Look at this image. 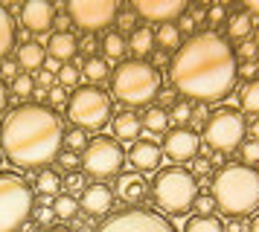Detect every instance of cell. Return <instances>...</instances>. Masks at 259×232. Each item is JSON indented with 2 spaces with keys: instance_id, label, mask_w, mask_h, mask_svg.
<instances>
[{
  "instance_id": "obj_1",
  "label": "cell",
  "mask_w": 259,
  "mask_h": 232,
  "mask_svg": "<svg viewBox=\"0 0 259 232\" xmlns=\"http://www.w3.org/2000/svg\"><path fill=\"white\" fill-rule=\"evenodd\" d=\"M236 70L239 61L233 46H227V41L215 32H198L175 49L169 73L178 93L195 99L198 104H212L233 90L239 81Z\"/></svg>"
},
{
  "instance_id": "obj_2",
  "label": "cell",
  "mask_w": 259,
  "mask_h": 232,
  "mask_svg": "<svg viewBox=\"0 0 259 232\" xmlns=\"http://www.w3.org/2000/svg\"><path fill=\"white\" fill-rule=\"evenodd\" d=\"M64 128L44 104H21L3 119L0 145L3 157L21 168H41L61 154Z\"/></svg>"
},
{
  "instance_id": "obj_3",
  "label": "cell",
  "mask_w": 259,
  "mask_h": 232,
  "mask_svg": "<svg viewBox=\"0 0 259 232\" xmlns=\"http://www.w3.org/2000/svg\"><path fill=\"white\" fill-rule=\"evenodd\" d=\"M212 200L227 218H245L259 209V168L256 165H224L212 177Z\"/></svg>"
},
{
  "instance_id": "obj_4",
  "label": "cell",
  "mask_w": 259,
  "mask_h": 232,
  "mask_svg": "<svg viewBox=\"0 0 259 232\" xmlns=\"http://www.w3.org/2000/svg\"><path fill=\"white\" fill-rule=\"evenodd\" d=\"M152 192H154V203L163 206L169 215H187L195 197L201 195L198 189V177L181 165H172V168H163L157 171L152 183Z\"/></svg>"
},
{
  "instance_id": "obj_5",
  "label": "cell",
  "mask_w": 259,
  "mask_h": 232,
  "mask_svg": "<svg viewBox=\"0 0 259 232\" xmlns=\"http://www.w3.org/2000/svg\"><path fill=\"white\" fill-rule=\"evenodd\" d=\"M111 87H114V93H117V99L122 104L140 107V104H149L160 93V76H157V70L152 64L134 58V61L119 64V70L114 73Z\"/></svg>"
},
{
  "instance_id": "obj_6",
  "label": "cell",
  "mask_w": 259,
  "mask_h": 232,
  "mask_svg": "<svg viewBox=\"0 0 259 232\" xmlns=\"http://www.w3.org/2000/svg\"><path fill=\"white\" fill-rule=\"evenodd\" d=\"M35 195L24 177L0 171V232H18L26 220H32Z\"/></svg>"
},
{
  "instance_id": "obj_7",
  "label": "cell",
  "mask_w": 259,
  "mask_h": 232,
  "mask_svg": "<svg viewBox=\"0 0 259 232\" xmlns=\"http://www.w3.org/2000/svg\"><path fill=\"white\" fill-rule=\"evenodd\" d=\"M67 116L79 131H102L111 122V96L99 87H82L73 93L67 104Z\"/></svg>"
},
{
  "instance_id": "obj_8",
  "label": "cell",
  "mask_w": 259,
  "mask_h": 232,
  "mask_svg": "<svg viewBox=\"0 0 259 232\" xmlns=\"http://www.w3.org/2000/svg\"><path fill=\"white\" fill-rule=\"evenodd\" d=\"M245 134H247L245 116L239 113V110H233V107H219V110L204 122V142H207L215 154L236 151L245 142Z\"/></svg>"
},
{
  "instance_id": "obj_9",
  "label": "cell",
  "mask_w": 259,
  "mask_h": 232,
  "mask_svg": "<svg viewBox=\"0 0 259 232\" xmlns=\"http://www.w3.org/2000/svg\"><path fill=\"white\" fill-rule=\"evenodd\" d=\"M125 162V151L114 137H96L82 151V165L91 177H114Z\"/></svg>"
},
{
  "instance_id": "obj_10",
  "label": "cell",
  "mask_w": 259,
  "mask_h": 232,
  "mask_svg": "<svg viewBox=\"0 0 259 232\" xmlns=\"http://www.w3.org/2000/svg\"><path fill=\"white\" fill-rule=\"evenodd\" d=\"M96 232H178L163 215L149 212V209H125L105 218Z\"/></svg>"
},
{
  "instance_id": "obj_11",
  "label": "cell",
  "mask_w": 259,
  "mask_h": 232,
  "mask_svg": "<svg viewBox=\"0 0 259 232\" xmlns=\"http://www.w3.org/2000/svg\"><path fill=\"white\" fill-rule=\"evenodd\" d=\"M67 15L82 29L96 32V29H105L108 23L117 18V3L114 0H76V3L67 6Z\"/></svg>"
},
{
  "instance_id": "obj_12",
  "label": "cell",
  "mask_w": 259,
  "mask_h": 232,
  "mask_svg": "<svg viewBox=\"0 0 259 232\" xmlns=\"http://www.w3.org/2000/svg\"><path fill=\"white\" fill-rule=\"evenodd\" d=\"M198 151H201V139H198V134L189 131V128H172L163 139V154L175 162L195 160Z\"/></svg>"
},
{
  "instance_id": "obj_13",
  "label": "cell",
  "mask_w": 259,
  "mask_h": 232,
  "mask_svg": "<svg viewBox=\"0 0 259 232\" xmlns=\"http://www.w3.org/2000/svg\"><path fill=\"white\" fill-rule=\"evenodd\" d=\"M134 12L146 18V21H157V23H172V18L187 12V3L181 0H137Z\"/></svg>"
},
{
  "instance_id": "obj_14",
  "label": "cell",
  "mask_w": 259,
  "mask_h": 232,
  "mask_svg": "<svg viewBox=\"0 0 259 232\" xmlns=\"http://www.w3.org/2000/svg\"><path fill=\"white\" fill-rule=\"evenodd\" d=\"M128 160H131V168H134L137 174L157 171V165H160V160H163V151H160V145L152 142V139H137V142L131 145V151H128Z\"/></svg>"
},
{
  "instance_id": "obj_15",
  "label": "cell",
  "mask_w": 259,
  "mask_h": 232,
  "mask_svg": "<svg viewBox=\"0 0 259 232\" xmlns=\"http://www.w3.org/2000/svg\"><path fill=\"white\" fill-rule=\"evenodd\" d=\"M21 23L29 32L44 35L56 23V9L50 3H44V0H32V3H26L24 9H21Z\"/></svg>"
},
{
  "instance_id": "obj_16",
  "label": "cell",
  "mask_w": 259,
  "mask_h": 232,
  "mask_svg": "<svg viewBox=\"0 0 259 232\" xmlns=\"http://www.w3.org/2000/svg\"><path fill=\"white\" fill-rule=\"evenodd\" d=\"M79 206H82L84 215H91V218H99V215H108L111 206H114V192L102 183H94L88 186L82 192V200H79Z\"/></svg>"
},
{
  "instance_id": "obj_17",
  "label": "cell",
  "mask_w": 259,
  "mask_h": 232,
  "mask_svg": "<svg viewBox=\"0 0 259 232\" xmlns=\"http://www.w3.org/2000/svg\"><path fill=\"white\" fill-rule=\"evenodd\" d=\"M149 192V183L143 180V174L137 171H125L117 177V197L122 203H143Z\"/></svg>"
},
{
  "instance_id": "obj_18",
  "label": "cell",
  "mask_w": 259,
  "mask_h": 232,
  "mask_svg": "<svg viewBox=\"0 0 259 232\" xmlns=\"http://www.w3.org/2000/svg\"><path fill=\"white\" fill-rule=\"evenodd\" d=\"M47 52H50V58H56V61H73V55L79 52V41H76L70 32H56L50 38Z\"/></svg>"
},
{
  "instance_id": "obj_19",
  "label": "cell",
  "mask_w": 259,
  "mask_h": 232,
  "mask_svg": "<svg viewBox=\"0 0 259 232\" xmlns=\"http://www.w3.org/2000/svg\"><path fill=\"white\" fill-rule=\"evenodd\" d=\"M15 46V21L6 6H0V61H6V55Z\"/></svg>"
},
{
  "instance_id": "obj_20",
  "label": "cell",
  "mask_w": 259,
  "mask_h": 232,
  "mask_svg": "<svg viewBox=\"0 0 259 232\" xmlns=\"http://www.w3.org/2000/svg\"><path fill=\"white\" fill-rule=\"evenodd\" d=\"M140 116L134 113H117V119H114V139H137L140 137Z\"/></svg>"
},
{
  "instance_id": "obj_21",
  "label": "cell",
  "mask_w": 259,
  "mask_h": 232,
  "mask_svg": "<svg viewBox=\"0 0 259 232\" xmlns=\"http://www.w3.org/2000/svg\"><path fill=\"white\" fill-rule=\"evenodd\" d=\"M140 125L149 131V134H169V110L166 107H149L143 113Z\"/></svg>"
},
{
  "instance_id": "obj_22",
  "label": "cell",
  "mask_w": 259,
  "mask_h": 232,
  "mask_svg": "<svg viewBox=\"0 0 259 232\" xmlns=\"http://www.w3.org/2000/svg\"><path fill=\"white\" fill-rule=\"evenodd\" d=\"M128 49L134 52V55H149L154 49V32L149 29V26H137L134 32H131V38H128Z\"/></svg>"
},
{
  "instance_id": "obj_23",
  "label": "cell",
  "mask_w": 259,
  "mask_h": 232,
  "mask_svg": "<svg viewBox=\"0 0 259 232\" xmlns=\"http://www.w3.org/2000/svg\"><path fill=\"white\" fill-rule=\"evenodd\" d=\"M44 46L35 44V41H26L24 46H21V52H18V67L24 70H38L41 64H44Z\"/></svg>"
},
{
  "instance_id": "obj_24",
  "label": "cell",
  "mask_w": 259,
  "mask_h": 232,
  "mask_svg": "<svg viewBox=\"0 0 259 232\" xmlns=\"http://www.w3.org/2000/svg\"><path fill=\"white\" fill-rule=\"evenodd\" d=\"M184 232H224V223L215 215H195L184 223Z\"/></svg>"
},
{
  "instance_id": "obj_25",
  "label": "cell",
  "mask_w": 259,
  "mask_h": 232,
  "mask_svg": "<svg viewBox=\"0 0 259 232\" xmlns=\"http://www.w3.org/2000/svg\"><path fill=\"white\" fill-rule=\"evenodd\" d=\"M154 44L163 46V49H178L181 46V32H178L175 23H160L157 32H154Z\"/></svg>"
},
{
  "instance_id": "obj_26",
  "label": "cell",
  "mask_w": 259,
  "mask_h": 232,
  "mask_svg": "<svg viewBox=\"0 0 259 232\" xmlns=\"http://www.w3.org/2000/svg\"><path fill=\"white\" fill-rule=\"evenodd\" d=\"M53 212H56V218H61V220H73L76 215H79V203H76L73 195H56Z\"/></svg>"
},
{
  "instance_id": "obj_27",
  "label": "cell",
  "mask_w": 259,
  "mask_h": 232,
  "mask_svg": "<svg viewBox=\"0 0 259 232\" xmlns=\"http://www.w3.org/2000/svg\"><path fill=\"white\" fill-rule=\"evenodd\" d=\"M102 49H105V55L111 58V61H117V58H122L128 52V41L119 32H108L105 41H102Z\"/></svg>"
},
{
  "instance_id": "obj_28",
  "label": "cell",
  "mask_w": 259,
  "mask_h": 232,
  "mask_svg": "<svg viewBox=\"0 0 259 232\" xmlns=\"http://www.w3.org/2000/svg\"><path fill=\"white\" fill-rule=\"evenodd\" d=\"M82 73L94 81V84H99V81L108 79V61H105V58H96V55L94 58H84Z\"/></svg>"
},
{
  "instance_id": "obj_29",
  "label": "cell",
  "mask_w": 259,
  "mask_h": 232,
  "mask_svg": "<svg viewBox=\"0 0 259 232\" xmlns=\"http://www.w3.org/2000/svg\"><path fill=\"white\" fill-rule=\"evenodd\" d=\"M250 29H253V18H250L247 12H239V15H233V18L227 21V32H230V38H245Z\"/></svg>"
},
{
  "instance_id": "obj_30",
  "label": "cell",
  "mask_w": 259,
  "mask_h": 232,
  "mask_svg": "<svg viewBox=\"0 0 259 232\" xmlns=\"http://www.w3.org/2000/svg\"><path fill=\"white\" fill-rule=\"evenodd\" d=\"M35 183H38V192H41L44 197H50V195H59L61 177H59V171H41Z\"/></svg>"
},
{
  "instance_id": "obj_31",
  "label": "cell",
  "mask_w": 259,
  "mask_h": 232,
  "mask_svg": "<svg viewBox=\"0 0 259 232\" xmlns=\"http://www.w3.org/2000/svg\"><path fill=\"white\" fill-rule=\"evenodd\" d=\"M242 107L259 119V79L245 84V90H242Z\"/></svg>"
},
{
  "instance_id": "obj_32",
  "label": "cell",
  "mask_w": 259,
  "mask_h": 232,
  "mask_svg": "<svg viewBox=\"0 0 259 232\" xmlns=\"http://www.w3.org/2000/svg\"><path fill=\"white\" fill-rule=\"evenodd\" d=\"M12 93H15V96H21V99L32 96V93H35V81L29 79L26 73H18V76H15V81H12Z\"/></svg>"
},
{
  "instance_id": "obj_33",
  "label": "cell",
  "mask_w": 259,
  "mask_h": 232,
  "mask_svg": "<svg viewBox=\"0 0 259 232\" xmlns=\"http://www.w3.org/2000/svg\"><path fill=\"white\" fill-rule=\"evenodd\" d=\"M79 79H82V70L73 67V64H64V67L59 70V87H76Z\"/></svg>"
},
{
  "instance_id": "obj_34",
  "label": "cell",
  "mask_w": 259,
  "mask_h": 232,
  "mask_svg": "<svg viewBox=\"0 0 259 232\" xmlns=\"http://www.w3.org/2000/svg\"><path fill=\"white\" fill-rule=\"evenodd\" d=\"M239 154H242V165H253L259 162V142L256 139H245L239 145Z\"/></svg>"
},
{
  "instance_id": "obj_35",
  "label": "cell",
  "mask_w": 259,
  "mask_h": 232,
  "mask_svg": "<svg viewBox=\"0 0 259 232\" xmlns=\"http://www.w3.org/2000/svg\"><path fill=\"white\" fill-rule=\"evenodd\" d=\"M192 119V107L187 102H175V107L169 110V122H178V125H184Z\"/></svg>"
},
{
  "instance_id": "obj_36",
  "label": "cell",
  "mask_w": 259,
  "mask_h": 232,
  "mask_svg": "<svg viewBox=\"0 0 259 232\" xmlns=\"http://www.w3.org/2000/svg\"><path fill=\"white\" fill-rule=\"evenodd\" d=\"M64 142H67L70 151H84L88 148V137H84V131H79V128H73L70 134L64 137Z\"/></svg>"
},
{
  "instance_id": "obj_37",
  "label": "cell",
  "mask_w": 259,
  "mask_h": 232,
  "mask_svg": "<svg viewBox=\"0 0 259 232\" xmlns=\"http://www.w3.org/2000/svg\"><path fill=\"white\" fill-rule=\"evenodd\" d=\"M192 209H195L198 215H212L215 200H212V195H198V197H195V203H192Z\"/></svg>"
},
{
  "instance_id": "obj_38",
  "label": "cell",
  "mask_w": 259,
  "mask_h": 232,
  "mask_svg": "<svg viewBox=\"0 0 259 232\" xmlns=\"http://www.w3.org/2000/svg\"><path fill=\"white\" fill-rule=\"evenodd\" d=\"M32 218H35L38 226H44L47 229V223H53V218H56V212H53V206H41V209H32Z\"/></svg>"
},
{
  "instance_id": "obj_39",
  "label": "cell",
  "mask_w": 259,
  "mask_h": 232,
  "mask_svg": "<svg viewBox=\"0 0 259 232\" xmlns=\"http://www.w3.org/2000/svg\"><path fill=\"white\" fill-rule=\"evenodd\" d=\"M239 58H245L247 64H253V58H259V46L253 41H245V44L239 46Z\"/></svg>"
},
{
  "instance_id": "obj_40",
  "label": "cell",
  "mask_w": 259,
  "mask_h": 232,
  "mask_svg": "<svg viewBox=\"0 0 259 232\" xmlns=\"http://www.w3.org/2000/svg\"><path fill=\"white\" fill-rule=\"evenodd\" d=\"M56 160H59V165H61V168H64V171H73V168L79 165V157H76L73 151H64V154H59Z\"/></svg>"
},
{
  "instance_id": "obj_41",
  "label": "cell",
  "mask_w": 259,
  "mask_h": 232,
  "mask_svg": "<svg viewBox=\"0 0 259 232\" xmlns=\"http://www.w3.org/2000/svg\"><path fill=\"white\" fill-rule=\"evenodd\" d=\"M207 18H210L212 26H219V23L227 21V9H224V6H210V9H207Z\"/></svg>"
},
{
  "instance_id": "obj_42",
  "label": "cell",
  "mask_w": 259,
  "mask_h": 232,
  "mask_svg": "<svg viewBox=\"0 0 259 232\" xmlns=\"http://www.w3.org/2000/svg\"><path fill=\"white\" fill-rule=\"evenodd\" d=\"M64 186H67L70 192H79V189L84 186V177L79 171H70V174H67V180H64Z\"/></svg>"
},
{
  "instance_id": "obj_43",
  "label": "cell",
  "mask_w": 259,
  "mask_h": 232,
  "mask_svg": "<svg viewBox=\"0 0 259 232\" xmlns=\"http://www.w3.org/2000/svg\"><path fill=\"white\" fill-rule=\"evenodd\" d=\"M236 76H242V79H247V84H250V81H256V64H242V67L236 70Z\"/></svg>"
},
{
  "instance_id": "obj_44",
  "label": "cell",
  "mask_w": 259,
  "mask_h": 232,
  "mask_svg": "<svg viewBox=\"0 0 259 232\" xmlns=\"http://www.w3.org/2000/svg\"><path fill=\"white\" fill-rule=\"evenodd\" d=\"M35 84L38 87H41V90H53V73H47V70H41V73H38V79H35Z\"/></svg>"
},
{
  "instance_id": "obj_45",
  "label": "cell",
  "mask_w": 259,
  "mask_h": 232,
  "mask_svg": "<svg viewBox=\"0 0 259 232\" xmlns=\"http://www.w3.org/2000/svg\"><path fill=\"white\" fill-rule=\"evenodd\" d=\"M64 102H67V96H64V87H53V90H50V104H53V107H61Z\"/></svg>"
},
{
  "instance_id": "obj_46",
  "label": "cell",
  "mask_w": 259,
  "mask_h": 232,
  "mask_svg": "<svg viewBox=\"0 0 259 232\" xmlns=\"http://www.w3.org/2000/svg\"><path fill=\"white\" fill-rule=\"evenodd\" d=\"M0 76L15 81V76H18V64H15V61H3V64H0Z\"/></svg>"
},
{
  "instance_id": "obj_47",
  "label": "cell",
  "mask_w": 259,
  "mask_h": 232,
  "mask_svg": "<svg viewBox=\"0 0 259 232\" xmlns=\"http://www.w3.org/2000/svg\"><path fill=\"white\" fill-rule=\"evenodd\" d=\"M119 29H131V32L137 29V26H134V15H131V12H122V15H119Z\"/></svg>"
},
{
  "instance_id": "obj_48",
  "label": "cell",
  "mask_w": 259,
  "mask_h": 232,
  "mask_svg": "<svg viewBox=\"0 0 259 232\" xmlns=\"http://www.w3.org/2000/svg\"><path fill=\"white\" fill-rule=\"evenodd\" d=\"M227 232H247V223L242 218H230V223H227Z\"/></svg>"
},
{
  "instance_id": "obj_49",
  "label": "cell",
  "mask_w": 259,
  "mask_h": 232,
  "mask_svg": "<svg viewBox=\"0 0 259 232\" xmlns=\"http://www.w3.org/2000/svg\"><path fill=\"white\" fill-rule=\"evenodd\" d=\"M175 87H166V90L163 93H157V96H160V102H163V104H172V107H175Z\"/></svg>"
},
{
  "instance_id": "obj_50",
  "label": "cell",
  "mask_w": 259,
  "mask_h": 232,
  "mask_svg": "<svg viewBox=\"0 0 259 232\" xmlns=\"http://www.w3.org/2000/svg\"><path fill=\"white\" fill-rule=\"evenodd\" d=\"M56 26H59V32H70V15H59Z\"/></svg>"
},
{
  "instance_id": "obj_51",
  "label": "cell",
  "mask_w": 259,
  "mask_h": 232,
  "mask_svg": "<svg viewBox=\"0 0 259 232\" xmlns=\"http://www.w3.org/2000/svg\"><path fill=\"white\" fill-rule=\"evenodd\" d=\"M204 116H207V104H198V107H192V119H195V122H201V125H204V122H207Z\"/></svg>"
},
{
  "instance_id": "obj_52",
  "label": "cell",
  "mask_w": 259,
  "mask_h": 232,
  "mask_svg": "<svg viewBox=\"0 0 259 232\" xmlns=\"http://www.w3.org/2000/svg\"><path fill=\"white\" fill-rule=\"evenodd\" d=\"M192 29H195V21H192V18H189V15H187V18H184V21H181V26H178V32H192Z\"/></svg>"
},
{
  "instance_id": "obj_53",
  "label": "cell",
  "mask_w": 259,
  "mask_h": 232,
  "mask_svg": "<svg viewBox=\"0 0 259 232\" xmlns=\"http://www.w3.org/2000/svg\"><path fill=\"white\" fill-rule=\"evenodd\" d=\"M44 67H47V73H59L61 61H56V58H44Z\"/></svg>"
},
{
  "instance_id": "obj_54",
  "label": "cell",
  "mask_w": 259,
  "mask_h": 232,
  "mask_svg": "<svg viewBox=\"0 0 259 232\" xmlns=\"http://www.w3.org/2000/svg\"><path fill=\"white\" fill-rule=\"evenodd\" d=\"M210 171V160H195V174H207Z\"/></svg>"
},
{
  "instance_id": "obj_55",
  "label": "cell",
  "mask_w": 259,
  "mask_h": 232,
  "mask_svg": "<svg viewBox=\"0 0 259 232\" xmlns=\"http://www.w3.org/2000/svg\"><path fill=\"white\" fill-rule=\"evenodd\" d=\"M6 102H9V93H6V87H3V81H0V113L6 110Z\"/></svg>"
},
{
  "instance_id": "obj_56",
  "label": "cell",
  "mask_w": 259,
  "mask_h": 232,
  "mask_svg": "<svg viewBox=\"0 0 259 232\" xmlns=\"http://www.w3.org/2000/svg\"><path fill=\"white\" fill-rule=\"evenodd\" d=\"M247 12H250V15H256V18H259V0H250V3H247Z\"/></svg>"
},
{
  "instance_id": "obj_57",
  "label": "cell",
  "mask_w": 259,
  "mask_h": 232,
  "mask_svg": "<svg viewBox=\"0 0 259 232\" xmlns=\"http://www.w3.org/2000/svg\"><path fill=\"white\" fill-rule=\"evenodd\" d=\"M250 137L259 142V119H253V125H250Z\"/></svg>"
},
{
  "instance_id": "obj_58",
  "label": "cell",
  "mask_w": 259,
  "mask_h": 232,
  "mask_svg": "<svg viewBox=\"0 0 259 232\" xmlns=\"http://www.w3.org/2000/svg\"><path fill=\"white\" fill-rule=\"evenodd\" d=\"M247 232H259V215L250 220V223H247Z\"/></svg>"
},
{
  "instance_id": "obj_59",
  "label": "cell",
  "mask_w": 259,
  "mask_h": 232,
  "mask_svg": "<svg viewBox=\"0 0 259 232\" xmlns=\"http://www.w3.org/2000/svg\"><path fill=\"white\" fill-rule=\"evenodd\" d=\"M44 232H73V229H64V226H50V229H44Z\"/></svg>"
},
{
  "instance_id": "obj_60",
  "label": "cell",
  "mask_w": 259,
  "mask_h": 232,
  "mask_svg": "<svg viewBox=\"0 0 259 232\" xmlns=\"http://www.w3.org/2000/svg\"><path fill=\"white\" fill-rule=\"evenodd\" d=\"M253 44L259 46V23H256V35H253Z\"/></svg>"
},
{
  "instance_id": "obj_61",
  "label": "cell",
  "mask_w": 259,
  "mask_h": 232,
  "mask_svg": "<svg viewBox=\"0 0 259 232\" xmlns=\"http://www.w3.org/2000/svg\"><path fill=\"white\" fill-rule=\"evenodd\" d=\"M256 73H259V58H256Z\"/></svg>"
},
{
  "instance_id": "obj_62",
  "label": "cell",
  "mask_w": 259,
  "mask_h": 232,
  "mask_svg": "<svg viewBox=\"0 0 259 232\" xmlns=\"http://www.w3.org/2000/svg\"><path fill=\"white\" fill-rule=\"evenodd\" d=\"M0 162H3V154H0Z\"/></svg>"
}]
</instances>
